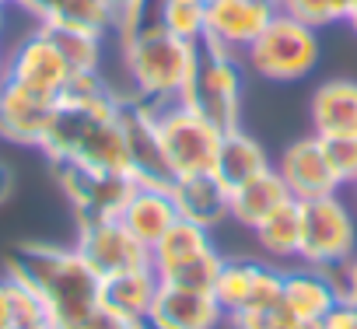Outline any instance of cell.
<instances>
[{"label": "cell", "instance_id": "cell-9", "mask_svg": "<svg viewBox=\"0 0 357 329\" xmlns=\"http://www.w3.org/2000/svg\"><path fill=\"white\" fill-rule=\"evenodd\" d=\"M70 63L63 60V53L56 49V43L50 39V32L36 22L32 32H25L11 49H8V77L11 84L36 91L43 98H60L67 81H70Z\"/></svg>", "mask_w": 357, "mask_h": 329}, {"label": "cell", "instance_id": "cell-27", "mask_svg": "<svg viewBox=\"0 0 357 329\" xmlns=\"http://www.w3.org/2000/svg\"><path fill=\"white\" fill-rule=\"evenodd\" d=\"M277 8L305 25H312L315 32L329 29V25H343L347 22V8L350 0H277Z\"/></svg>", "mask_w": 357, "mask_h": 329}, {"label": "cell", "instance_id": "cell-31", "mask_svg": "<svg viewBox=\"0 0 357 329\" xmlns=\"http://www.w3.org/2000/svg\"><path fill=\"white\" fill-rule=\"evenodd\" d=\"M133 326H137V322H130V319L109 312L105 305H98V308H91L81 322H74L70 329H133Z\"/></svg>", "mask_w": 357, "mask_h": 329}, {"label": "cell", "instance_id": "cell-17", "mask_svg": "<svg viewBox=\"0 0 357 329\" xmlns=\"http://www.w3.org/2000/svg\"><path fill=\"white\" fill-rule=\"evenodd\" d=\"M280 301L308 322H322L343 298L336 287L333 270H319L308 263H298L291 270H284V284H280Z\"/></svg>", "mask_w": 357, "mask_h": 329}, {"label": "cell", "instance_id": "cell-19", "mask_svg": "<svg viewBox=\"0 0 357 329\" xmlns=\"http://www.w3.org/2000/svg\"><path fill=\"white\" fill-rule=\"evenodd\" d=\"M119 221L144 249H154L161 242V235L178 221V211H175V200L168 190L137 186L133 197L126 200V207L119 211Z\"/></svg>", "mask_w": 357, "mask_h": 329}, {"label": "cell", "instance_id": "cell-37", "mask_svg": "<svg viewBox=\"0 0 357 329\" xmlns=\"http://www.w3.org/2000/svg\"><path fill=\"white\" fill-rule=\"evenodd\" d=\"M354 36H357V0H350V8H347V22H343Z\"/></svg>", "mask_w": 357, "mask_h": 329}, {"label": "cell", "instance_id": "cell-21", "mask_svg": "<svg viewBox=\"0 0 357 329\" xmlns=\"http://www.w3.org/2000/svg\"><path fill=\"white\" fill-rule=\"evenodd\" d=\"M158 287H161L158 273L151 266H140V270H126V273L105 277L98 301L109 312H116V315H123L130 322H144L151 315V308H154Z\"/></svg>", "mask_w": 357, "mask_h": 329}, {"label": "cell", "instance_id": "cell-25", "mask_svg": "<svg viewBox=\"0 0 357 329\" xmlns=\"http://www.w3.org/2000/svg\"><path fill=\"white\" fill-rule=\"evenodd\" d=\"M43 22L60 29H77V32H95V36H109L116 29L105 0H53Z\"/></svg>", "mask_w": 357, "mask_h": 329}, {"label": "cell", "instance_id": "cell-40", "mask_svg": "<svg viewBox=\"0 0 357 329\" xmlns=\"http://www.w3.org/2000/svg\"><path fill=\"white\" fill-rule=\"evenodd\" d=\"M133 329H165V326H158V322H151V319H144V322H137Z\"/></svg>", "mask_w": 357, "mask_h": 329}, {"label": "cell", "instance_id": "cell-29", "mask_svg": "<svg viewBox=\"0 0 357 329\" xmlns=\"http://www.w3.org/2000/svg\"><path fill=\"white\" fill-rule=\"evenodd\" d=\"M319 140L340 186H354L357 183V137H319Z\"/></svg>", "mask_w": 357, "mask_h": 329}, {"label": "cell", "instance_id": "cell-16", "mask_svg": "<svg viewBox=\"0 0 357 329\" xmlns=\"http://www.w3.org/2000/svg\"><path fill=\"white\" fill-rule=\"evenodd\" d=\"M172 200H175V211L183 221H193L207 231L221 228L225 221H231V190L214 176V172H204V176H183L168 186Z\"/></svg>", "mask_w": 357, "mask_h": 329}, {"label": "cell", "instance_id": "cell-14", "mask_svg": "<svg viewBox=\"0 0 357 329\" xmlns=\"http://www.w3.org/2000/svg\"><path fill=\"white\" fill-rule=\"evenodd\" d=\"M56 102L25 91L11 81L0 84V140L18 147H43Z\"/></svg>", "mask_w": 357, "mask_h": 329}, {"label": "cell", "instance_id": "cell-42", "mask_svg": "<svg viewBox=\"0 0 357 329\" xmlns=\"http://www.w3.org/2000/svg\"><path fill=\"white\" fill-rule=\"evenodd\" d=\"M0 4H11V0H0Z\"/></svg>", "mask_w": 357, "mask_h": 329}, {"label": "cell", "instance_id": "cell-22", "mask_svg": "<svg viewBox=\"0 0 357 329\" xmlns=\"http://www.w3.org/2000/svg\"><path fill=\"white\" fill-rule=\"evenodd\" d=\"M287 200H291L287 186L280 183L277 169H270V172L249 179L245 186L231 190V221L252 231L263 217H270V214H273L277 207H284Z\"/></svg>", "mask_w": 357, "mask_h": 329}, {"label": "cell", "instance_id": "cell-15", "mask_svg": "<svg viewBox=\"0 0 357 329\" xmlns=\"http://www.w3.org/2000/svg\"><path fill=\"white\" fill-rule=\"evenodd\" d=\"M147 319L165 329H221L228 322L214 291H190V287H168V284L158 287Z\"/></svg>", "mask_w": 357, "mask_h": 329}, {"label": "cell", "instance_id": "cell-8", "mask_svg": "<svg viewBox=\"0 0 357 329\" xmlns=\"http://www.w3.org/2000/svg\"><path fill=\"white\" fill-rule=\"evenodd\" d=\"M158 112L154 105L123 95L119 98V126H123V144H126V172L137 186H154L168 190L175 183L168 161L161 154V137H158Z\"/></svg>", "mask_w": 357, "mask_h": 329}, {"label": "cell", "instance_id": "cell-11", "mask_svg": "<svg viewBox=\"0 0 357 329\" xmlns=\"http://www.w3.org/2000/svg\"><path fill=\"white\" fill-rule=\"evenodd\" d=\"M280 284H284V270L263 259H225L218 284H214V298L225 308L228 319L259 312L273 301H280Z\"/></svg>", "mask_w": 357, "mask_h": 329}, {"label": "cell", "instance_id": "cell-39", "mask_svg": "<svg viewBox=\"0 0 357 329\" xmlns=\"http://www.w3.org/2000/svg\"><path fill=\"white\" fill-rule=\"evenodd\" d=\"M8 4H0V39H4V29H8V15H4Z\"/></svg>", "mask_w": 357, "mask_h": 329}, {"label": "cell", "instance_id": "cell-10", "mask_svg": "<svg viewBox=\"0 0 357 329\" xmlns=\"http://www.w3.org/2000/svg\"><path fill=\"white\" fill-rule=\"evenodd\" d=\"M77 256L91 266L98 280L151 266V249H144L119 217H98V221H77Z\"/></svg>", "mask_w": 357, "mask_h": 329}, {"label": "cell", "instance_id": "cell-7", "mask_svg": "<svg viewBox=\"0 0 357 329\" xmlns=\"http://www.w3.org/2000/svg\"><path fill=\"white\" fill-rule=\"evenodd\" d=\"M50 169L60 193L74 207L77 221L119 217V211L137 190V183L126 172L95 169V164H84V161H50Z\"/></svg>", "mask_w": 357, "mask_h": 329}, {"label": "cell", "instance_id": "cell-1", "mask_svg": "<svg viewBox=\"0 0 357 329\" xmlns=\"http://www.w3.org/2000/svg\"><path fill=\"white\" fill-rule=\"evenodd\" d=\"M4 273L39 298L56 329H70L91 308L102 305V280L91 273V266L77 256L74 245L63 249L46 242H22L8 252Z\"/></svg>", "mask_w": 357, "mask_h": 329}, {"label": "cell", "instance_id": "cell-3", "mask_svg": "<svg viewBox=\"0 0 357 329\" xmlns=\"http://www.w3.org/2000/svg\"><path fill=\"white\" fill-rule=\"evenodd\" d=\"M178 102L197 109L204 119H211L225 133L242 126V102H245L242 56L214 43H197V60Z\"/></svg>", "mask_w": 357, "mask_h": 329}, {"label": "cell", "instance_id": "cell-35", "mask_svg": "<svg viewBox=\"0 0 357 329\" xmlns=\"http://www.w3.org/2000/svg\"><path fill=\"white\" fill-rule=\"evenodd\" d=\"M50 4H53V0H11V8H18L22 15H29V18H36V22L46 18Z\"/></svg>", "mask_w": 357, "mask_h": 329}, {"label": "cell", "instance_id": "cell-41", "mask_svg": "<svg viewBox=\"0 0 357 329\" xmlns=\"http://www.w3.org/2000/svg\"><path fill=\"white\" fill-rule=\"evenodd\" d=\"M354 200H357V183H354Z\"/></svg>", "mask_w": 357, "mask_h": 329}, {"label": "cell", "instance_id": "cell-33", "mask_svg": "<svg viewBox=\"0 0 357 329\" xmlns=\"http://www.w3.org/2000/svg\"><path fill=\"white\" fill-rule=\"evenodd\" d=\"M333 277H336L340 298H343L347 305H354V308H357V252H354L340 270H333Z\"/></svg>", "mask_w": 357, "mask_h": 329}, {"label": "cell", "instance_id": "cell-2", "mask_svg": "<svg viewBox=\"0 0 357 329\" xmlns=\"http://www.w3.org/2000/svg\"><path fill=\"white\" fill-rule=\"evenodd\" d=\"M119 56L130 77V95L154 109H165L178 102L190 81L197 43L172 36L158 22H147L119 36Z\"/></svg>", "mask_w": 357, "mask_h": 329}, {"label": "cell", "instance_id": "cell-23", "mask_svg": "<svg viewBox=\"0 0 357 329\" xmlns=\"http://www.w3.org/2000/svg\"><path fill=\"white\" fill-rule=\"evenodd\" d=\"M259 249L270 256V263H291L301 256V200H287L270 217H263L252 228Z\"/></svg>", "mask_w": 357, "mask_h": 329}, {"label": "cell", "instance_id": "cell-6", "mask_svg": "<svg viewBox=\"0 0 357 329\" xmlns=\"http://www.w3.org/2000/svg\"><path fill=\"white\" fill-rule=\"evenodd\" d=\"M158 137H161V154L168 161L172 176L183 179V176L214 172L225 130H218L197 109H190L183 102H172L158 112Z\"/></svg>", "mask_w": 357, "mask_h": 329}, {"label": "cell", "instance_id": "cell-34", "mask_svg": "<svg viewBox=\"0 0 357 329\" xmlns=\"http://www.w3.org/2000/svg\"><path fill=\"white\" fill-rule=\"evenodd\" d=\"M319 329H357V308L354 305H347V301H340L326 319H322V326Z\"/></svg>", "mask_w": 357, "mask_h": 329}, {"label": "cell", "instance_id": "cell-13", "mask_svg": "<svg viewBox=\"0 0 357 329\" xmlns=\"http://www.w3.org/2000/svg\"><path fill=\"white\" fill-rule=\"evenodd\" d=\"M277 176L280 183L287 186L291 200H319V197H329V193H340V179L333 176L329 169V158L322 151V140L315 133L308 137H298L291 140L280 158H277Z\"/></svg>", "mask_w": 357, "mask_h": 329}, {"label": "cell", "instance_id": "cell-36", "mask_svg": "<svg viewBox=\"0 0 357 329\" xmlns=\"http://www.w3.org/2000/svg\"><path fill=\"white\" fill-rule=\"evenodd\" d=\"M11 197H15V172H11V164L0 161V207H4Z\"/></svg>", "mask_w": 357, "mask_h": 329}, {"label": "cell", "instance_id": "cell-24", "mask_svg": "<svg viewBox=\"0 0 357 329\" xmlns=\"http://www.w3.org/2000/svg\"><path fill=\"white\" fill-rule=\"evenodd\" d=\"M207 249H214V235H211L207 228L193 224V221L178 217V221L161 235V242L151 249V270L161 277V273H168V270H175V266H183V263L204 256Z\"/></svg>", "mask_w": 357, "mask_h": 329}, {"label": "cell", "instance_id": "cell-30", "mask_svg": "<svg viewBox=\"0 0 357 329\" xmlns=\"http://www.w3.org/2000/svg\"><path fill=\"white\" fill-rule=\"evenodd\" d=\"M109 11H112V32L123 36L137 25H147V22H158V0H105Z\"/></svg>", "mask_w": 357, "mask_h": 329}, {"label": "cell", "instance_id": "cell-18", "mask_svg": "<svg viewBox=\"0 0 357 329\" xmlns=\"http://www.w3.org/2000/svg\"><path fill=\"white\" fill-rule=\"evenodd\" d=\"M315 137H357V81L329 77L312 91L308 102Z\"/></svg>", "mask_w": 357, "mask_h": 329}, {"label": "cell", "instance_id": "cell-43", "mask_svg": "<svg viewBox=\"0 0 357 329\" xmlns=\"http://www.w3.org/2000/svg\"><path fill=\"white\" fill-rule=\"evenodd\" d=\"M4 329H15V326H4Z\"/></svg>", "mask_w": 357, "mask_h": 329}, {"label": "cell", "instance_id": "cell-4", "mask_svg": "<svg viewBox=\"0 0 357 329\" xmlns=\"http://www.w3.org/2000/svg\"><path fill=\"white\" fill-rule=\"evenodd\" d=\"M249 63L252 74H259L263 81L273 84H294L301 77H308L319 60H322V39L312 25L291 18V15H277L266 32L249 46V53L242 56Z\"/></svg>", "mask_w": 357, "mask_h": 329}, {"label": "cell", "instance_id": "cell-5", "mask_svg": "<svg viewBox=\"0 0 357 329\" xmlns=\"http://www.w3.org/2000/svg\"><path fill=\"white\" fill-rule=\"evenodd\" d=\"M357 252V214L340 197H319L301 204V256L298 263L319 270H340Z\"/></svg>", "mask_w": 357, "mask_h": 329}, {"label": "cell", "instance_id": "cell-32", "mask_svg": "<svg viewBox=\"0 0 357 329\" xmlns=\"http://www.w3.org/2000/svg\"><path fill=\"white\" fill-rule=\"evenodd\" d=\"M18 294H22V287L4 273L0 277V329L4 326H15V315H18Z\"/></svg>", "mask_w": 357, "mask_h": 329}, {"label": "cell", "instance_id": "cell-28", "mask_svg": "<svg viewBox=\"0 0 357 329\" xmlns=\"http://www.w3.org/2000/svg\"><path fill=\"white\" fill-rule=\"evenodd\" d=\"M231 329H319L322 322H308V319H298L284 301H273L259 312H249V315H238V319H228Z\"/></svg>", "mask_w": 357, "mask_h": 329}, {"label": "cell", "instance_id": "cell-26", "mask_svg": "<svg viewBox=\"0 0 357 329\" xmlns=\"http://www.w3.org/2000/svg\"><path fill=\"white\" fill-rule=\"evenodd\" d=\"M50 39L56 43V49L63 53V60L70 63V70H102V56H105V36L95 32H77V29H60V25H46L39 22Z\"/></svg>", "mask_w": 357, "mask_h": 329}, {"label": "cell", "instance_id": "cell-20", "mask_svg": "<svg viewBox=\"0 0 357 329\" xmlns=\"http://www.w3.org/2000/svg\"><path fill=\"white\" fill-rule=\"evenodd\" d=\"M270 169H273V161H270L266 147L252 133H245L242 126H235V130H228L221 137V151H218V161H214V176L228 190H238V186H245L249 179H256V176H263Z\"/></svg>", "mask_w": 357, "mask_h": 329}, {"label": "cell", "instance_id": "cell-38", "mask_svg": "<svg viewBox=\"0 0 357 329\" xmlns=\"http://www.w3.org/2000/svg\"><path fill=\"white\" fill-rule=\"evenodd\" d=\"M4 77H8V53L0 49V84H4Z\"/></svg>", "mask_w": 357, "mask_h": 329}, {"label": "cell", "instance_id": "cell-12", "mask_svg": "<svg viewBox=\"0 0 357 329\" xmlns=\"http://www.w3.org/2000/svg\"><path fill=\"white\" fill-rule=\"evenodd\" d=\"M277 15H280L277 0H207L204 43L245 56L249 46L266 32V25Z\"/></svg>", "mask_w": 357, "mask_h": 329}]
</instances>
